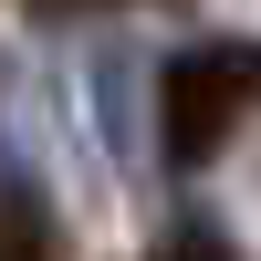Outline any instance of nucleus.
Segmentation results:
<instances>
[{"mask_svg":"<svg viewBox=\"0 0 261 261\" xmlns=\"http://www.w3.org/2000/svg\"><path fill=\"white\" fill-rule=\"evenodd\" d=\"M251 94H261V53H241V42H199V53H178V63L157 73V146H167L178 167L220 157L230 125L251 115Z\"/></svg>","mask_w":261,"mask_h":261,"instance_id":"obj_1","label":"nucleus"}]
</instances>
